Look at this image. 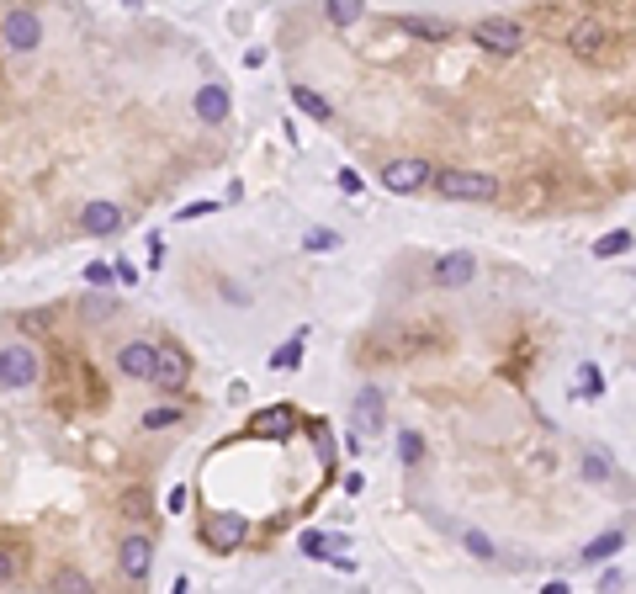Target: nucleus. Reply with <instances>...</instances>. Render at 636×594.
I'll use <instances>...</instances> for the list:
<instances>
[{
	"label": "nucleus",
	"mask_w": 636,
	"mask_h": 594,
	"mask_svg": "<svg viewBox=\"0 0 636 594\" xmlns=\"http://www.w3.org/2000/svg\"><path fill=\"white\" fill-rule=\"evenodd\" d=\"M429 186L440 196H451V202H488V196H499V176H488V170H440Z\"/></svg>",
	"instance_id": "1"
},
{
	"label": "nucleus",
	"mask_w": 636,
	"mask_h": 594,
	"mask_svg": "<svg viewBox=\"0 0 636 594\" xmlns=\"http://www.w3.org/2000/svg\"><path fill=\"white\" fill-rule=\"evenodd\" d=\"M37 37H43L37 11H27V5H11V11L0 16V48H5V54H32V48H37Z\"/></svg>",
	"instance_id": "2"
},
{
	"label": "nucleus",
	"mask_w": 636,
	"mask_h": 594,
	"mask_svg": "<svg viewBox=\"0 0 636 594\" xmlns=\"http://www.w3.org/2000/svg\"><path fill=\"white\" fill-rule=\"evenodd\" d=\"M37 382V350L27 340L0 345V388H32Z\"/></svg>",
	"instance_id": "3"
},
{
	"label": "nucleus",
	"mask_w": 636,
	"mask_h": 594,
	"mask_svg": "<svg viewBox=\"0 0 636 594\" xmlns=\"http://www.w3.org/2000/svg\"><path fill=\"white\" fill-rule=\"evenodd\" d=\"M472 37H478V48H493V54H520V48H525V27L510 22V16H488V22H478Z\"/></svg>",
	"instance_id": "4"
},
{
	"label": "nucleus",
	"mask_w": 636,
	"mask_h": 594,
	"mask_svg": "<svg viewBox=\"0 0 636 594\" xmlns=\"http://www.w3.org/2000/svg\"><path fill=\"white\" fill-rule=\"evenodd\" d=\"M186 377H191V361H186L181 345H154V388H186Z\"/></svg>",
	"instance_id": "5"
},
{
	"label": "nucleus",
	"mask_w": 636,
	"mask_h": 594,
	"mask_svg": "<svg viewBox=\"0 0 636 594\" xmlns=\"http://www.w3.org/2000/svg\"><path fill=\"white\" fill-rule=\"evenodd\" d=\"M244 536H249V520L244 515H207L202 520V541H207L212 552H234Z\"/></svg>",
	"instance_id": "6"
},
{
	"label": "nucleus",
	"mask_w": 636,
	"mask_h": 594,
	"mask_svg": "<svg viewBox=\"0 0 636 594\" xmlns=\"http://www.w3.org/2000/svg\"><path fill=\"white\" fill-rule=\"evenodd\" d=\"M429 181H435V170H429L424 159H393V165L382 170V186L398 191V196H403V191H424Z\"/></svg>",
	"instance_id": "7"
},
{
	"label": "nucleus",
	"mask_w": 636,
	"mask_h": 594,
	"mask_svg": "<svg viewBox=\"0 0 636 594\" xmlns=\"http://www.w3.org/2000/svg\"><path fill=\"white\" fill-rule=\"evenodd\" d=\"M350 414H356V430H361V436H377V430H382V419H388V398H382V388H361V393H356V404H350Z\"/></svg>",
	"instance_id": "8"
},
{
	"label": "nucleus",
	"mask_w": 636,
	"mask_h": 594,
	"mask_svg": "<svg viewBox=\"0 0 636 594\" xmlns=\"http://www.w3.org/2000/svg\"><path fill=\"white\" fill-rule=\"evenodd\" d=\"M117 568L127 579H149V568H154V541L149 536H127L117 547Z\"/></svg>",
	"instance_id": "9"
},
{
	"label": "nucleus",
	"mask_w": 636,
	"mask_h": 594,
	"mask_svg": "<svg viewBox=\"0 0 636 594\" xmlns=\"http://www.w3.org/2000/svg\"><path fill=\"white\" fill-rule=\"evenodd\" d=\"M605 43H610V32H605V22H600V16H578L573 32H568V48H573V54H583V59H594Z\"/></svg>",
	"instance_id": "10"
},
{
	"label": "nucleus",
	"mask_w": 636,
	"mask_h": 594,
	"mask_svg": "<svg viewBox=\"0 0 636 594\" xmlns=\"http://www.w3.org/2000/svg\"><path fill=\"white\" fill-rule=\"evenodd\" d=\"M472 277H478V260H472L467 250H451L440 266H435V282L440 287H467Z\"/></svg>",
	"instance_id": "11"
},
{
	"label": "nucleus",
	"mask_w": 636,
	"mask_h": 594,
	"mask_svg": "<svg viewBox=\"0 0 636 594\" xmlns=\"http://www.w3.org/2000/svg\"><path fill=\"white\" fill-rule=\"evenodd\" d=\"M292 425H298V414L287 404H276V408H260L249 419V436H292Z\"/></svg>",
	"instance_id": "12"
},
{
	"label": "nucleus",
	"mask_w": 636,
	"mask_h": 594,
	"mask_svg": "<svg viewBox=\"0 0 636 594\" xmlns=\"http://www.w3.org/2000/svg\"><path fill=\"white\" fill-rule=\"evenodd\" d=\"M117 367L127 377H144V382H149V372H154V345L149 340H127L117 350Z\"/></svg>",
	"instance_id": "13"
},
{
	"label": "nucleus",
	"mask_w": 636,
	"mask_h": 594,
	"mask_svg": "<svg viewBox=\"0 0 636 594\" xmlns=\"http://www.w3.org/2000/svg\"><path fill=\"white\" fill-rule=\"evenodd\" d=\"M621 547H626V531H605V536H594V541L578 552V563H583V568H600V563H610Z\"/></svg>",
	"instance_id": "14"
},
{
	"label": "nucleus",
	"mask_w": 636,
	"mask_h": 594,
	"mask_svg": "<svg viewBox=\"0 0 636 594\" xmlns=\"http://www.w3.org/2000/svg\"><path fill=\"white\" fill-rule=\"evenodd\" d=\"M80 228H86V234H117V228H122V213L112 207V202H91V207L80 213Z\"/></svg>",
	"instance_id": "15"
},
{
	"label": "nucleus",
	"mask_w": 636,
	"mask_h": 594,
	"mask_svg": "<svg viewBox=\"0 0 636 594\" xmlns=\"http://www.w3.org/2000/svg\"><path fill=\"white\" fill-rule=\"evenodd\" d=\"M398 27L409 37H424V43H446L451 37V22H435V16H398Z\"/></svg>",
	"instance_id": "16"
},
{
	"label": "nucleus",
	"mask_w": 636,
	"mask_h": 594,
	"mask_svg": "<svg viewBox=\"0 0 636 594\" xmlns=\"http://www.w3.org/2000/svg\"><path fill=\"white\" fill-rule=\"evenodd\" d=\"M197 117H202V123H223V117H228V91H223V86H202V91H197Z\"/></svg>",
	"instance_id": "17"
},
{
	"label": "nucleus",
	"mask_w": 636,
	"mask_h": 594,
	"mask_svg": "<svg viewBox=\"0 0 636 594\" xmlns=\"http://www.w3.org/2000/svg\"><path fill=\"white\" fill-rule=\"evenodd\" d=\"M292 101H298V112L318 117V123H329V101H324L318 91H308V86H292Z\"/></svg>",
	"instance_id": "18"
},
{
	"label": "nucleus",
	"mask_w": 636,
	"mask_h": 594,
	"mask_svg": "<svg viewBox=\"0 0 636 594\" xmlns=\"http://www.w3.org/2000/svg\"><path fill=\"white\" fill-rule=\"evenodd\" d=\"M361 16H366L361 0H329V22H334V27H356Z\"/></svg>",
	"instance_id": "19"
},
{
	"label": "nucleus",
	"mask_w": 636,
	"mask_h": 594,
	"mask_svg": "<svg viewBox=\"0 0 636 594\" xmlns=\"http://www.w3.org/2000/svg\"><path fill=\"white\" fill-rule=\"evenodd\" d=\"M583 478H589V483H610V478H615L605 451H583Z\"/></svg>",
	"instance_id": "20"
},
{
	"label": "nucleus",
	"mask_w": 636,
	"mask_h": 594,
	"mask_svg": "<svg viewBox=\"0 0 636 594\" xmlns=\"http://www.w3.org/2000/svg\"><path fill=\"white\" fill-rule=\"evenodd\" d=\"M303 345H308V335L298 329V335H292V340H287V345H281V350L271 356V367H281V372H287V367H298V361H303Z\"/></svg>",
	"instance_id": "21"
},
{
	"label": "nucleus",
	"mask_w": 636,
	"mask_h": 594,
	"mask_svg": "<svg viewBox=\"0 0 636 594\" xmlns=\"http://www.w3.org/2000/svg\"><path fill=\"white\" fill-rule=\"evenodd\" d=\"M339 547H345L339 536H324V531H308L303 536V552H308V558H329V552H339Z\"/></svg>",
	"instance_id": "22"
},
{
	"label": "nucleus",
	"mask_w": 636,
	"mask_h": 594,
	"mask_svg": "<svg viewBox=\"0 0 636 594\" xmlns=\"http://www.w3.org/2000/svg\"><path fill=\"white\" fill-rule=\"evenodd\" d=\"M626 250H631V234H626V228H615V234H605V239L594 245V255H626Z\"/></svg>",
	"instance_id": "23"
},
{
	"label": "nucleus",
	"mask_w": 636,
	"mask_h": 594,
	"mask_svg": "<svg viewBox=\"0 0 636 594\" xmlns=\"http://www.w3.org/2000/svg\"><path fill=\"white\" fill-rule=\"evenodd\" d=\"M461 541H467V552H472V558H483V563L493 558V541H488L483 531H461Z\"/></svg>",
	"instance_id": "24"
},
{
	"label": "nucleus",
	"mask_w": 636,
	"mask_h": 594,
	"mask_svg": "<svg viewBox=\"0 0 636 594\" xmlns=\"http://www.w3.org/2000/svg\"><path fill=\"white\" fill-rule=\"evenodd\" d=\"M398 457H403V462H419V457H424V440L414 436V430H403V440H398Z\"/></svg>",
	"instance_id": "25"
},
{
	"label": "nucleus",
	"mask_w": 636,
	"mask_h": 594,
	"mask_svg": "<svg viewBox=\"0 0 636 594\" xmlns=\"http://www.w3.org/2000/svg\"><path fill=\"white\" fill-rule=\"evenodd\" d=\"M181 419V408H154V414H144V430H159V425H176Z\"/></svg>",
	"instance_id": "26"
},
{
	"label": "nucleus",
	"mask_w": 636,
	"mask_h": 594,
	"mask_svg": "<svg viewBox=\"0 0 636 594\" xmlns=\"http://www.w3.org/2000/svg\"><path fill=\"white\" fill-rule=\"evenodd\" d=\"M303 245H308V250H334V245H339V234H329V228H313Z\"/></svg>",
	"instance_id": "27"
},
{
	"label": "nucleus",
	"mask_w": 636,
	"mask_h": 594,
	"mask_svg": "<svg viewBox=\"0 0 636 594\" xmlns=\"http://www.w3.org/2000/svg\"><path fill=\"white\" fill-rule=\"evenodd\" d=\"M583 393H589V398H600V393H605V377H600V367H583Z\"/></svg>",
	"instance_id": "28"
},
{
	"label": "nucleus",
	"mask_w": 636,
	"mask_h": 594,
	"mask_svg": "<svg viewBox=\"0 0 636 594\" xmlns=\"http://www.w3.org/2000/svg\"><path fill=\"white\" fill-rule=\"evenodd\" d=\"M22 329H27V335H43V329H48V313H27Z\"/></svg>",
	"instance_id": "29"
},
{
	"label": "nucleus",
	"mask_w": 636,
	"mask_h": 594,
	"mask_svg": "<svg viewBox=\"0 0 636 594\" xmlns=\"http://www.w3.org/2000/svg\"><path fill=\"white\" fill-rule=\"evenodd\" d=\"M11 573H16V552H5V547H0V584H5Z\"/></svg>",
	"instance_id": "30"
},
{
	"label": "nucleus",
	"mask_w": 636,
	"mask_h": 594,
	"mask_svg": "<svg viewBox=\"0 0 636 594\" xmlns=\"http://www.w3.org/2000/svg\"><path fill=\"white\" fill-rule=\"evenodd\" d=\"M86 282H91V287H106V282H112V271H106V266H91V271H86Z\"/></svg>",
	"instance_id": "31"
},
{
	"label": "nucleus",
	"mask_w": 636,
	"mask_h": 594,
	"mask_svg": "<svg viewBox=\"0 0 636 594\" xmlns=\"http://www.w3.org/2000/svg\"><path fill=\"white\" fill-rule=\"evenodd\" d=\"M339 191H361V176L356 170H339Z\"/></svg>",
	"instance_id": "32"
},
{
	"label": "nucleus",
	"mask_w": 636,
	"mask_h": 594,
	"mask_svg": "<svg viewBox=\"0 0 636 594\" xmlns=\"http://www.w3.org/2000/svg\"><path fill=\"white\" fill-rule=\"evenodd\" d=\"M541 594H573V589H568V584H546Z\"/></svg>",
	"instance_id": "33"
},
{
	"label": "nucleus",
	"mask_w": 636,
	"mask_h": 594,
	"mask_svg": "<svg viewBox=\"0 0 636 594\" xmlns=\"http://www.w3.org/2000/svg\"><path fill=\"white\" fill-rule=\"evenodd\" d=\"M170 594H191V584H186V573L176 579V589H170Z\"/></svg>",
	"instance_id": "34"
}]
</instances>
